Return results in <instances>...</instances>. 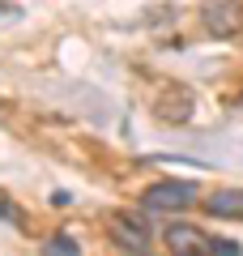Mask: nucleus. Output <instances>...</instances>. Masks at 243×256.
Wrapping results in <instances>:
<instances>
[{
    "label": "nucleus",
    "instance_id": "nucleus-1",
    "mask_svg": "<svg viewBox=\"0 0 243 256\" xmlns=\"http://www.w3.org/2000/svg\"><path fill=\"white\" fill-rule=\"evenodd\" d=\"M192 201H196V184H184V180H162L145 192L150 210H188Z\"/></svg>",
    "mask_w": 243,
    "mask_h": 256
},
{
    "label": "nucleus",
    "instance_id": "nucleus-8",
    "mask_svg": "<svg viewBox=\"0 0 243 256\" xmlns=\"http://www.w3.org/2000/svg\"><path fill=\"white\" fill-rule=\"evenodd\" d=\"M0 218H4V222H18V218H22V214H18V210H13V205H9V201H4V196H0Z\"/></svg>",
    "mask_w": 243,
    "mask_h": 256
},
{
    "label": "nucleus",
    "instance_id": "nucleus-4",
    "mask_svg": "<svg viewBox=\"0 0 243 256\" xmlns=\"http://www.w3.org/2000/svg\"><path fill=\"white\" fill-rule=\"evenodd\" d=\"M234 22H239V13H234L230 0H214V9H209V30H214V34H230Z\"/></svg>",
    "mask_w": 243,
    "mask_h": 256
},
{
    "label": "nucleus",
    "instance_id": "nucleus-2",
    "mask_svg": "<svg viewBox=\"0 0 243 256\" xmlns=\"http://www.w3.org/2000/svg\"><path fill=\"white\" fill-rule=\"evenodd\" d=\"M205 210L214 218H239L243 222V188H222L214 196H205Z\"/></svg>",
    "mask_w": 243,
    "mask_h": 256
},
{
    "label": "nucleus",
    "instance_id": "nucleus-6",
    "mask_svg": "<svg viewBox=\"0 0 243 256\" xmlns=\"http://www.w3.org/2000/svg\"><path fill=\"white\" fill-rule=\"evenodd\" d=\"M43 252H77V239L56 235V239H47V248H43Z\"/></svg>",
    "mask_w": 243,
    "mask_h": 256
},
{
    "label": "nucleus",
    "instance_id": "nucleus-5",
    "mask_svg": "<svg viewBox=\"0 0 243 256\" xmlns=\"http://www.w3.org/2000/svg\"><path fill=\"white\" fill-rule=\"evenodd\" d=\"M116 244L132 248V252H145V248H150V235H141V226H136V222L116 218Z\"/></svg>",
    "mask_w": 243,
    "mask_h": 256
},
{
    "label": "nucleus",
    "instance_id": "nucleus-7",
    "mask_svg": "<svg viewBox=\"0 0 243 256\" xmlns=\"http://www.w3.org/2000/svg\"><path fill=\"white\" fill-rule=\"evenodd\" d=\"M209 252H222V256L230 252L234 256V252H239V244H234V239H209Z\"/></svg>",
    "mask_w": 243,
    "mask_h": 256
},
{
    "label": "nucleus",
    "instance_id": "nucleus-3",
    "mask_svg": "<svg viewBox=\"0 0 243 256\" xmlns=\"http://www.w3.org/2000/svg\"><path fill=\"white\" fill-rule=\"evenodd\" d=\"M166 248L180 256H192V252H209V239H200L192 226H171L166 230Z\"/></svg>",
    "mask_w": 243,
    "mask_h": 256
}]
</instances>
